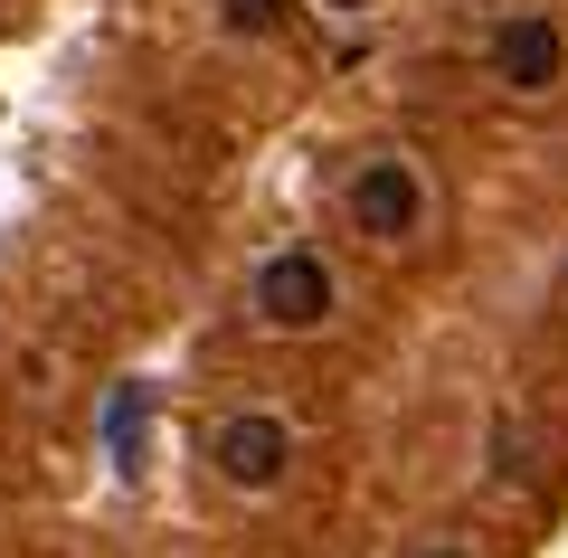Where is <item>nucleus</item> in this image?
<instances>
[{
    "label": "nucleus",
    "instance_id": "1",
    "mask_svg": "<svg viewBox=\"0 0 568 558\" xmlns=\"http://www.w3.org/2000/svg\"><path fill=\"white\" fill-rule=\"evenodd\" d=\"M332 303H342V284H332V265L313 256V246L265 256V275H256V322L265 332H323Z\"/></svg>",
    "mask_w": 568,
    "mask_h": 558
},
{
    "label": "nucleus",
    "instance_id": "2",
    "mask_svg": "<svg viewBox=\"0 0 568 558\" xmlns=\"http://www.w3.org/2000/svg\"><path fill=\"white\" fill-rule=\"evenodd\" d=\"M209 464H219L237 493H265V483H284V464H294V426L265 417V407H246V417H227L219 436H209Z\"/></svg>",
    "mask_w": 568,
    "mask_h": 558
},
{
    "label": "nucleus",
    "instance_id": "3",
    "mask_svg": "<svg viewBox=\"0 0 568 558\" xmlns=\"http://www.w3.org/2000/svg\"><path fill=\"white\" fill-rule=\"evenodd\" d=\"M351 219H361V237H417L426 227V190H417V171L407 161H361L351 171Z\"/></svg>",
    "mask_w": 568,
    "mask_h": 558
},
{
    "label": "nucleus",
    "instance_id": "4",
    "mask_svg": "<svg viewBox=\"0 0 568 558\" xmlns=\"http://www.w3.org/2000/svg\"><path fill=\"white\" fill-rule=\"evenodd\" d=\"M493 77H503L511 95H549V85L568 77L559 20H503V29H493Z\"/></svg>",
    "mask_w": 568,
    "mask_h": 558
},
{
    "label": "nucleus",
    "instance_id": "5",
    "mask_svg": "<svg viewBox=\"0 0 568 558\" xmlns=\"http://www.w3.org/2000/svg\"><path fill=\"white\" fill-rule=\"evenodd\" d=\"M219 20H227V39H275L284 0H219Z\"/></svg>",
    "mask_w": 568,
    "mask_h": 558
},
{
    "label": "nucleus",
    "instance_id": "6",
    "mask_svg": "<svg viewBox=\"0 0 568 558\" xmlns=\"http://www.w3.org/2000/svg\"><path fill=\"white\" fill-rule=\"evenodd\" d=\"M104 436H114V464H133V436H142V388H114V407H104Z\"/></svg>",
    "mask_w": 568,
    "mask_h": 558
},
{
    "label": "nucleus",
    "instance_id": "7",
    "mask_svg": "<svg viewBox=\"0 0 568 558\" xmlns=\"http://www.w3.org/2000/svg\"><path fill=\"white\" fill-rule=\"evenodd\" d=\"M323 10H342V20H361V10H369V0H323Z\"/></svg>",
    "mask_w": 568,
    "mask_h": 558
},
{
    "label": "nucleus",
    "instance_id": "8",
    "mask_svg": "<svg viewBox=\"0 0 568 558\" xmlns=\"http://www.w3.org/2000/svg\"><path fill=\"white\" fill-rule=\"evenodd\" d=\"M436 558H465V549H436Z\"/></svg>",
    "mask_w": 568,
    "mask_h": 558
}]
</instances>
